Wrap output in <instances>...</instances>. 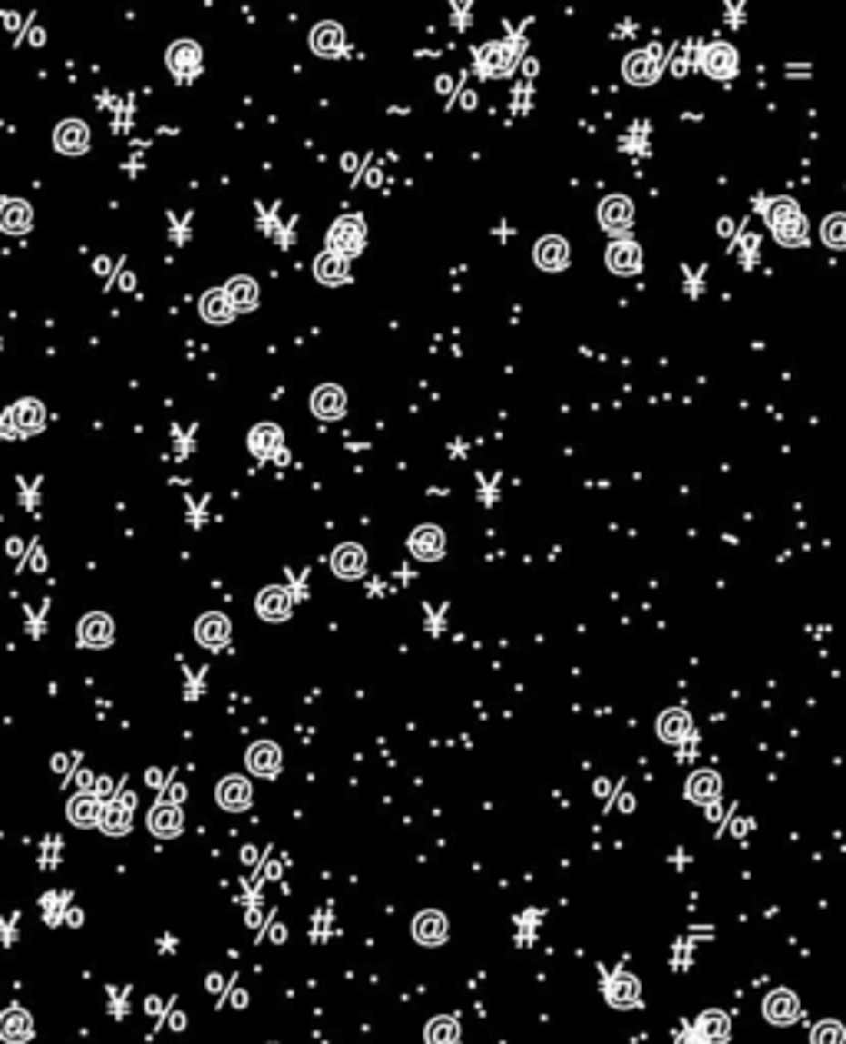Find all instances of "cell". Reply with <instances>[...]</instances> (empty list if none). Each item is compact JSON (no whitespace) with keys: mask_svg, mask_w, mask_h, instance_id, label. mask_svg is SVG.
I'll use <instances>...</instances> for the list:
<instances>
[{"mask_svg":"<svg viewBox=\"0 0 846 1044\" xmlns=\"http://www.w3.org/2000/svg\"><path fill=\"white\" fill-rule=\"evenodd\" d=\"M767 222L773 228V238L787 248L807 245V222H803L801 205L793 199H773L767 209Z\"/></svg>","mask_w":846,"mask_h":1044,"instance_id":"obj_1","label":"cell"},{"mask_svg":"<svg viewBox=\"0 0 846 1044\" xmlns=\"http://www.w3.org/2000/svg\"><path fill=\"white\" fill-rule=\"evenodd\" d=\"M364 238H367L364 218H361V215H344V218H337L334 225H331L328 248L347 258V254H357L361 248H364Z\"/></svg>","mask_w":846,"mask_h":1044,"instance_id":"obj_2","label":"cell"},{"mask_svg":"<svg viewBox=\"0 0 846 1044\" xmlns=\"http://www.w3.org/2000/svg\"><path fill=\"white\" fill-rule=\"evenodd\" d=\"M46 423V413H44V403H37V400H20L17 407H10L7 413H4V430L7 433H40Z\"/></svg>","mask_w":846,"mask_h":1044,"instance_id":"obj_3","label":"cell"},{"mask_svg":"<svg viewBox=\"0 0 846 1044\" xmlns=\"http://www.w3.org/2000/svg\"><path fill=\"white\" fill-rule=\"evenodd\" d=\"M215 800H219V807L225 810V813H245V810L252 807V783H248L245 777L232 773V777H225V781L219 783Z\"/></svg>","mask_w":846,"mask_h":1044,"instance_id":"obj_4","label":"cell"},{"mask_svg":"<svg viewBox=\"0 0 846 1044\" xmlns=\"http://www.w3.org/2000/svg\"><path fill=\"white\" fill-rule=\"evenodd\" d=\"M701 70L708 73V76H714V80H728V76H734L737 73L734 46H728V44L704 46V54H701Z\"/></svg>","mask_w":846,"mask_h":1044,"instance_id":"obj_5","label":"cell"},{"mask_svg":"<svg viewBox=\"0 0 846 1044\" xmlns=\"http://www.w3.org/2000/svg\"><path fill=\"white\" fill-rule=\"evenodd\" d=\"M410 552L423 559V562H437L440 555L446 552V536L443 529L437 526H420L410 532Z\"/></svg>","mask_w":846,"mask_h":1044,"instance_id":"obj_6","label":"cell"},{"mask_svg":"<svg viewBox=\"0 0 846 1044\" xmlns=\"http://www.w3.org/2000/svg\"><path fill=\"white\" fill-rule=\"evenodd\" d=\"M245 763L255 777H274L282 771V747L272 744V741H258V744L248 747Z\"/></svg>","mask_w":846,"mask_h":1044,"instance_id":"obj_7","label":"cell"},{"mask_svg":"<svg viewBox=\"0 0 846 1044\" xmlns=\"http://www.w3.org/2000/svg\"><path fill=\"white\" fill-rule=\"evenodd\" d=\"M255 611L264 621H284V618L292 615V595H288V589H282V585H268L264 592H258Z\"/></svg>","mask_w":846,"mask_h":1044,"instance_id":"obj_8","label":"cell"},{"mask_svg":"<svg viewBox=\"0 0 846 1044\" xmlns=\"http://www.w3.org/2000/svg\"><path fill=\"white\" fill-rule=\"evenodd\" d=\"M113 635H116V628H113V618L103 615V611H90V615L80 621V645H86V648H106V645H113Z\"/></svg>","mask_w":846,"mask_h":1044,"instance_id":"obj_9","label":"cell"},{"mask_svg":"<svg viewBox=\"0 0 846 1044\" xmlns=\"http://www.w3.org/2000/svg\"><path fill=\"white\" fill-rule=\"evenodd\" d=\"M54 145L64 155L86 153V145H90V129H86V123H80V119H64L54 133Z\"/></svg>","mask_w":846,"mask_h":1044,"instance_id":"obj_10","label":"cell"},{"mask_svg":"<svg viewBox=\"0 0 846 1044\" xmlns=\"http://www.w3.org/2000/svg\"><path fill=\"white\" fill-rule=\"evenodd\" d=\"M331 569H334V575H341V579H361L367 569V552L354 542L337 545L334 555H331Z\"/></svg>","mask_w":846,"mask_h":1044,"instance_id":"obj_11","label":"cell"},{"mask_svg":"<svg viewBox=\"0 0 846 1044\" xmlns=\"http://www.w3.org/2000/svg\"><path fill=\"white\" fill-rule=\"evenodd\" d=\"M446 936H450V926H446L443 912H437V909H427V912H420L413 919V939L420 945H443Z\"/></svg>","mask_w":846,"mask_h":1044,"instance_id":"obj_12","label":"cell"},{"mask_svg":"<svg viewBox=\"0 0 846 1044\" xmlns=\"http://www.w3.org/2000/svg\"><path fill=\"white\" fill-rule=\"evenodd\" d=\"M632 218H635V209L625 195H612L599 205V222L605 232H625L632 228Z\"/></svg>","mask_w":846,"mask_h":1044,"instance_id":"obj_13","label":"cell"},{"mask_svg":"<svg viewBox=\"0 0 846 1044\" xmlns=\"http://www.w3.org/2000/svg\"><path fill=\"white\" fill-rule=\"evenodd\" d=\"M228 635H232V625H228V618L222 611H209V615H202L195 621V638L205 648H222L228 641Z\"/></svg>","mask_w":846,"mask_h":1044,"instance_id":"obj_14","label":"cell"},{"mask_svg":"<svg viewBox=\"0 0 846 1044\" xmlns=\"http://www.w3.org/2000/svg\"><path fill=\"white\" fill-rule=\"evenodd\" d=\"M311 410L318 413L321 420H337L347 410V397L337 383H324L318 391L311 393Z\"/></svg>","mask_w":846,"mask_h":1044,"instance_id":"obj_15","label":"cell"},{"mask_svg":"<svg viewBox=\"0 0 846 1044\" xmlns=\"http://www.w3.org/2000/svg\"><path fill=\"white\" fill-rule=\"evenodd\" d=\"M536 264L542 268V272H562L565 264H569V245H565V238L559 235H546L536 242Z\"/></svg>","mask_w":846,"mask_h":1044,"instance_id":"obj_16","label":"cell"},{"mask_svg":"<svg viewBox=\"0 0 846 1044\" xmlns=\"http://www.w3.org/2000/svg\"><path fill=\"white\" fill-rule=\"evenodd\" d=\"M169 66H173V73L179 76V80H185V76H192V73L199 70V60H202V50L195 40H175L173 46H169Z\"/></svg>","mask_w":846,"mask_h":1044,"instance_id":"obj_17","label":"cell"},{"mask_svg":"<svg viewBox=\"0 0 846 1044\" xmlns=\"http://www.w3.org/2000/svg\"><path fill=\"white\" fill-rule=\"evenodd\" d=\"M605 264H609L615 274H635L638 268H642V248L635 245V242H615V245H609V252H605Z\"/></svg>","mask_w":846,"mask_h":1044,"instance_id":"obj_18","label":"cell"},{"mask_svg":"<svg viewBox=\"0 0 846 1044\" xmlns=\"http://www.w3.org/2000/svg\"><path fill=\"white\" fill-rule=\"evenodd\" d=\"M658 73H662V66H658L655 54H648V50H638L625 60V80L635 83V86H652L658 80Z\"/></svg>","mask_w":846,"mask_h":1044,"instance_id":"obj_19","label":"cell"},{"mask_svg":"<svg viewBox=\"0 0 846 1044\" xmlns=\"http://www.w3.org/2000/svg\"><path fill=\"white\" fill-rule=\"evenodd\" d=\"M133 807H136V803H129V800H113L110 807L103 810V820H100L103 833L126 836L129 830H133Z\"/></svg>","mask_w":846,"mask_h":1044,"instance_id":"obj_20","label":"cell"},{"mask_svg":"<svg viewBox=\"0 0 846 1044\" xmlns=\"http://www.w3.org/2000/svg\"><path fill=\"white\" fill-rule=\"evenodd\" d=\"M30 1035H34V1021H30V1015L24 1009H10L4 1011V1018H0V1038L10 1044H24L30 1041Z\"/></svg>","mask_w":846,"mask_h":1044,"instance_id":"obj_21","label":"cell"},{"mask_svg":"<svg viewBox=\"0 0 846 1044\" xmlns=\"http://www.w3.org/2000/svg\"><path fill=\"white\" fill-rule=\"evenodd\" d=\"M248 450L258 456V460H268L282 450V430L274 423H258L252 433H248Z\"/></svg>","mask_w":846,"mask_h":1044,"instance_id":"obj_22","label":"cell"},{"mask_svg":"<svg viewBox=\"0 0 846 1044\" xmlns=\"http://www.w3.org/2000/svg\"><path fill=\"white\" fill-rule=\"evenodd\" d=\"M311 50L321 56H337L341 50H344V30L337 27V24H318V27L311 30Z\"/></svg>","mask_w":846,"mask_h":1044,"instance_id":"obj_23","label":"cell"},{"mask_svg":"<svg viewBox=\"0 0 846 1044\" xmlns=\"http://www.w3.org/2000/svg\"><path fill=\"white\" fill-rule=\"evenodd\" d=\"M149 830H153L155 836H163V840H173V836H179V833H183V810L169 807V803L155 807L153 813H149Z\"/></svg>","mask_w":846,"mask_h":1044,"instance_id":"obj_24","label":"cell"},{"mask_svg":"<svg viewBox=\"0 0 846 1044\" xmlns=\"http://www.w3.org/2000/svg\"><path fill=\"white\" fill-rule=\"evenodd\" d=\"M347 274H351V264H347L344 254L337 252H324L318 258V264H314V278L321 284H341L347 282Z\"/></svg>","mask_w":846,"mask_h":1044,"instance_id":"obj_25","label":"cell"},{"mask_svg":"<svg viewBox=\"0 0 846 1044\" xmlns=\"http://www.w3.org/2000/svg\"><path fill=\"white\" fill-rule=\"evenodd\" d=\"M638 979L635 975H625L619 972L615 979L609 981V989H605V999H609V1005H615V1009H632L638 1001Z\"/></svg>","mask_w":846,"mask_h":1044,"instance_id":"obj_26","label":"cell"},{"mask_svg":"<svg viewBox=\"0 0 846 1044\" xmlns=\"http://www.w3.org/2000/svg\"><path fill=\"white\" fill-rule=\"evenodd\" d=\"M66 817H70V823L80 830L86 827H96L103 820V810L100 803H96V797H74L70 800V807H66Z\"/></svg>","mask_w":846,"mask_h":1044,"instance_id":"obj_27","label":"cell"},{"mask_svg":"<svg viewBox=\"0 0 846 1044\" xmlns=\"http://www.w3.org/2000/svg\"><path fill=\"white\" fill-rule=\"evenodd\" d=\"M688 731H692V718L684 714V711H664L662 718H658V737L662 741H668V744H678V741H684L688 737Z\"/></svg>","mask_w":846,"mask_h":1044,"instance_id":"obj_28","label":"cell"},{"mask_svg":"<svg viewBox=\"0 0 846 1044\" xmlns=\"http://www.w3.org/2000/svg\"><path fill=\"white\" fill-rule=\"evenodd\" d=\"M480 66L486 76H500V73H510L513 66V46L506 44H490L480 50Z\"/></svg>","mask_w":846,"mask_h":1044,"instance_id":"obj_29","label":"cell"},{"mask_svg":"<svg viewBox=\"0 0 846 1044\" xmlns=\"http://www.w3.org/2000/svg\"><path fill=\"white\" fill-rule=\"evenodd\" d=\"M30 222H34V212H30L27 202L10 199L7 205H4V212H0V228H4V232H10V235H20V232H27Z\"/></svg>","mask_w":846,"mask_h":1044,"instance_id":"obj_30","label":"cell"},{"mask_svg":"<svg viewBox=\"0 0 846 1044\" xmlns=\"http://www.w3.org/2000/svg\"><path fill=\"white\" fill-rule=\"evenodd\" d=\"M232 314H235V308L228 301V291H209L202 298V318L209 324H225V321H232Z\"/></svg>","mask_w":846,"mask_h":1044,"instance_id":"obj_31","label":"cell"},{"mask_svg":"<svg viewBox=\"0 0 846 1044\" xmlns=\"http://www.w3.org/2000/svg\"><path fill=\"white\" fill-rule=\"evenodd\" d=\"M764 1015L771 1018L773 1025H787V1021L797 1018V999H793L791 991H773L764 1005Z\"/></svg>","mask_w":846,"mask_h":1044,"instance_id":"obj_32","label":"cell"},{"mask_svg":"<svg viewBox=\"0 0 846 1044\" xmlns=\"http://www.w3.org/2000/svg\"><path fill=\"white\" fill-rule=\"evenodd\" d=\"M225 291L235 311H252L258 304V284L252 278H232Z\"/></svg>","mask_w":846,"mask_h":1044,"instance_id":"obj_33","label":"cell"},{"mask_svg":"<svg viewBox=\"0 0 846 1044\" xmlns=\"http://www.w3.org/2000/svg\"><path fill=\"white\" fill-rule=\"evenodd\" d=\"M423 1038H427V1044H460V1021L450 1015L433 1018L427 1031H423Z\"/></svg>","mask_w":846,"mask_h":1044,"instance_id":"obj_34","label":"cell"},{"mask_svg":"<svg viewBox=\"0 0 846 1044\" xmlns=\"http://www.w3.org/2000/svg\"><path fill=\"white\" fill-rule=\"evenodd\" d=\"M718 790H721V781L711 771L694 773L692 781H688V797H692L694 803H708V800L718 797Z\"/></svg>","mask_w":846,"mask_h":1044,"instance_id":"obj_35","label":"cell"},{"mask_svg":"<svg viewBox=\"0 0 846 1044\" xmlns=\"http://www.w3.org/2000/svg\"><path fill=\"white\" fill-rule=\"evenodd\" d=\"M820 235H823V245L846 248V212H833V215L823 218V225H820Z\"/></svg>","mask_w":846,"mask_h":1044,"instance_id":"obj_36","label":"cell"},{"mask_svg":"<svg viewBox=\"0 0 846 1044\" xmlns=\"http://www.w3.org/2000/svg\"><path fill=\"white\" fill-rule=\"evenodd\" d=\"M698 1031L704 1038H708V1041H728V1018L721 1015V1011H708V1015H701V1021H698Z\"/></svg>","mask_w":846,"mask_h":1044,"instance_id":"obj_37","label":"cell"},{"mask_svg":"<svg viewBox=\"0 0 846 1044\" xmlns=\"http://www.w3.org/2000/svg\"><path fill=\"white\" fill-rule=\"evenodd\" d=\"M843 1041L846 1035L837 1021H823V1025H817V1031H813V1044H843Z\"/></svg>","mask_w":846,"mask_h":1044,"instance_id":"obj_38","label":"cell"},{"mask_svg":"<svg viewBox=\"0 0 846 1044\" xmlns=\"http://www.w3.org/2000/svg\"><path fill=\"white\" fill-rule=\"evenodd\" d=\"M674 1044H711V1041L701 1035V1031H684V1035H678V1041Z\"/></svg>","mask_w":846,"mask_h":1044,"instance_id":"obj_39","label":"cell"}]
</instances>
